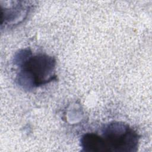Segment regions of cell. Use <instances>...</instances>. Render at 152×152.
Listing matches in <instances>:
<instances>
[{
  "instance_id": "6da1fadb",
  "label": "cell",
  "mask_w": 152,
  "mask_h": 152,
  "mask_svg": "<svg viewBox=\"0 0 152 152\" xmlns=\"http://www.w3.org/2000/svg\"><path fill=\"white\" fill-rule=\"evenodd\" d=\"M139 142L138 133L128 125L114 122L103 128L102 134L91 133L87 145L91 152H133Z\"/></svg>"
},
{
  "instance_id": "7a4b0ae2",
  "label": "cell",
  "mask_w": 152,
  "mask_h": 152,
  "mask_svg": "<svg viewBox=\"0 0 152 152\" xmlns=\"http://www.w3.org/2000/svg\"><path fill=\"white\" fill-rule=\"evenodd\" d=\"M17 58L20 68L18 82L23 88L37 87L56 79L53 57L42 53L33 55L28 50H23Z\"/></svg>"
}]
</instances>
